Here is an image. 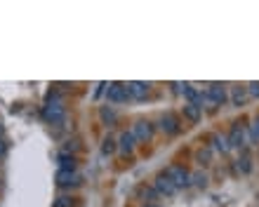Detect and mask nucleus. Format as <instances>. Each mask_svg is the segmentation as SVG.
<instances>
[{"label":"nucleus","mask_w":259,"mask_h":207,"mask_svg":"<svg viewBox=\"0 0 259 207\" xmlns=\"http://www.w3.org/2000/svg\"><path fill=\"white\" fill-rule=\"evenodd\" d=\"M42 118H45L50 125H62L64 120H66V106H64L62 99L50 97V101L42 106Z\"/></svg>","instance_id":"obj_1"},{"label":"nucleus","mask_w":259,"mask_h":207,"mask_svg":"<svg viewBox=\"0 0 259 207\" xmlns=\"http://www.w3.org/2000/svg\"><path fill=\"white\" fill-rule=\"evenodd\" d=\"M158 130L163 132V134H167V137H175L182 130V123H179V118L172 111H167V113H163V116L158 118Z\"/></svg>","instance_id":"obj_2"},{"label":"nucleus","mask_w":259,"mask_h":207,"mask_svg":"<svg viewBox=\"0 0 259 207\" xmlns=\"http://www.w3.org/2000/svg\"><path fill=\"white\" fill-rule=\"evenodd\" d=\"M165 174L175 181V186H177V188L191 186V172H189V170H184L182 165H170L167 170H165Z\"/></svg>","instance_id":"obj_3"},{"label":"nucleus","mask_w":259,"mask_h":207,"mask_svg":"<svg viewBox=\"0 0 259 207\" xmlns=\"http://www.w3.org/2000/svg\"><path fill=\"white\" fill-rule=\"evenodd\" d=\"M106 99L113 104L132 99V94H130V90H127V83H109L106 85Z\"/></svg>","instance_id":"obj_4"},{"label":"nucleus","mask_w":259,"mask_h":207,"mask_svg":"<svg viewBox=\"0 0 259 207\" xmlns=\"http://www.w3.org/2000/svg\"><path fill=\"white\" fill-rule=\"evenodd\" d=\"M132 134H135V139L139 141V144H146V141H151L153 139V123L151 120H137L135 125H132Z\"/></svg>","instance_id":"obj_5"},{"label":"nucleus","mask_w":259,"mask_h":207,"mask_svg":"<svg viewBox=\"0 0 259 207\" xmlns=\"http://www.w3.org/2000/svg\"><path fill=\"white\" fill-rule=\"evenodd\" d=\"M226 137H229L231 148H243V146H247V127H243L240 123H233Z\"/></svg>","instance_id":"obj_6"},{"label":"nucleus","mask_w":259,"mask_h":207,"mask_svg":"<svg viewBox=\"0 0 259 207\" xmlns=\"http://www.w3.org/2000/svg\"><path fill=\"white\" fill-rule=\"evenodd\" d=\"M153 188H156L160 195H175V193L179 191V188L175 186V181H172L165 172H160V174L156 177V181H153Z\"/></svg>","instance_id":"obj_7"},{"label":"nucleus","mask_w":259,"mask_h":207,"mask_svg":"<svg viewBox=\"0 0 259 207\" xmlns=\"http://www.w3.org/2000/svg\"><path fill=\"white\" fill-rule=\"evenodd\" d=\"M247 99H250V94H247V87L245 85H233V87H229V101L233 104V106H245Z\"/></svg>","instance_id":"obj_8"},{"label":"nucleus","mask_w":259,"mask_h":207,"mask_svg":"<svg viewBox=\"0 0 259 207\" xmlns=\"http://www.w3.org/2000/svg\"><path fill=\"white\" fill-rule=\"evenodd\" d=\"M137 144H139V141L135 139L132 132H123V134L118 137V151L123 153V156H132L135 148H137Z\"/></svg>","instance_id":"obj_9"},{"label":"nucleus","mask_w":259,"mask_h":207,"mask_svg":"<svg viewBox=\"0 0 259 207\" xmlns=\"http://www.w3.org/2000/svg\"><path fill=\"white\" fill-rule=\"evenodd\" d=\"M57 184H59V186H64V188L78 186V184H80V174L71 172V170H57Z\"/></svg>","instance_id":"obj_10"},{"label":"nucleus","mask_w":259,"mask_h":207,"mask_svg":"<svg viewBox=\"0 0 259 207\" xmlns=\"http://www.w3.org/2000/svg\"><path fill=\"white\" fill-rule=\"evenodd\" d=\"M207 94H210L212 101L217 104V106L229 101V90H226V85H222V83H212L210 87H207Z\"/></svg>","instance_id":"obj_11"},{"label":"nucleus","mask_w":259,"mask_h":207,"mask_svg":"<svg viewBox=\"0 0 259 207\" xmlns=\"http://www.w3.org/2000/svg\"><path fill=\"white\" fill-rule=\"evenodd\" d=\"M210 141H212V148L217 153H222V156H226V153L231 151V144H229V137L226 134H219V132H214L210 137Z\"/></svg>","instance_id":"obj_12"},{"label":"nucleus","mask_w":259,"mask_h":207,"mask_svg":"<svg viewBox=\"0 0 259 207\" xmlns=\"http://www.w3.org/2000/svg\"><path fill=\"white\" fill-rule=\"evenodd\" d=\"M182 113H184V118L189 123H200V118H203V109L191 101H186L184 106H182Z\"/></svg>","instance_id":"obj_13"},{"label":"nucleus","mask_w":259,"mask_h":207,"mask_svg":"<svg viewBox=\"0 0 259 207\" xmlns=\"http://www.w3.org/2000/svg\"><path fill=\"white\" fill-rule=\"evenodd\" d=\"M127 90H130V94H132V99H146L151 85L142 83V80H132V83H127Z\"/></svg>","instance_id":"obj_14"},{"label":"nucleus","mask_w":259,"mask_h":207,"mask_svg":"<svg viewBox=\"0 0 259 207\" xmlns=\"http://www.w3.org/2000/svg\"><path fill=\"white\" fill-rule=\"evenodd\" d=\"M57 163H59V170H71V172H75V156L73 153H66V151H62L59 156H57Z\"/></svg>","instance_id":"obj_15"},{"label":"nucleus","mask_w":259,"mask_h":207,"mask_svg":"<svg viewBox=\"0 0 259 207\" xmlns=\"http://www.w3.org/2000/svg\"><path fill=\"white\" fill-rule=\"evenodd\" d=\"M236 170L240 174H250L252 172V158L247 156V153H240V158L236 160Z\"/></svg>","instance_id":"obj_16"},{"label":"nucleus","mask_w":259,"mask_h":207,"mask_svg":"<svg viewBox=\"0 0 259 207\" xmlns=\"http://www.w3.org/2000/svg\"><path fill=\"white\" fill-rule=\"evenodd\" d=\"M196 163H198V165H200V167H207V165H210V163H212V148H207V146H203V148H198V151H196Z\"/></svg>","instance_id":"obj_17"},{"label":"nucleus","mask_w":259,"mask_h":207,"mask_svg":"<svg viewBox=\"0 0 259 207\" xmlns=\"http://www.w3.org/2000/svg\"><path fill=\"white\" fill-rule=\"evenodd\" d=\"M139 198H142L144 202H158V200H160V193H158L156 188L142 186V188H139Z\"/></svg>","instance_id":"obj_18"},{"label":"nucleus","mask_w":259,"mask_h":207,"mask_svg":"<svg viewBox=\"0 0 259 207\" xmlns=\"http://www.w3.org/2000/svg\"><path fill=\"white\" fill-rule=\"evenodd\" d=\"M116 151H118V139L109 134V137L102 141V153H104V156H113Z\"/></svg>","instance_id":"obj_19"},{"label":"nucleus","mask_w":259,"mask_h":207,"mask_svg":"<svg viewBox=\"0 0 259 207\" xmlns=\"http://www.w3.org/2000/svg\"><path fill=\"white\" fill-rule=\"evenodd\" d=\"M198 106H200V109H205V111H210V113L217 109V104L212 101V97L207 94V92H200V97H198Z\"/></svg>","instance_id":"obj_20"},{"label":"nucleus","mask_w":259,"mask_h":207,"mask_svg":"<svg viewBox=\"0 0 259 207\" xmlns=\"http://www.w3.org/2000/svg\"><path fill=\"white\" fill-rule=\"evenodd\" d=\"M184 97H186V101L198 104V97H200V92H198L191 83H186V85H184Z\"/></svg>","instance_id":"obj_21"},{"label":"nucleus","mask_w":259,"mask_h":207,"mask_svg":"<svg viewBox=\"0 0 259 207\" xmlns=\"http://www.w3.org/2000/svg\"><path fill=\"white\" fill-rule=\"evenodd\" d=\"M102 120L104 123H109V125H113L118 120V113L111 106H102Z\"/></svg>","instance_id":"obj_22"},{"label":"nucleus","mask_w":259,"mask_h":207,"mask_svg":"<svg viewBox=\"0 0 259 207\" xmlns=\"http://www.w3.org/2000/svg\"><path fill=\"white\" fill-rule=\"evenodd\" d=\"M247 130H250V134H252V141H254V144H259V116L252 118V123L247 125Z\"/></svg>","instance_id":"obj_23"},{"label":"nucleus","mask_w":259,"mask_h":207,"mask_svg":"<svg viewBox=\"0 0 259 207\" xmlns=\"http://www.w3.org/2000/svg\"><path fill=\"white\" fill-rule=\"evenodd\" d=\"M191 184H196V186H207V174H203V172H193L191 174Z\"/></svg>","instance_id":"obj_24"},{"label":"nucleus","mask_w":259,"mask_h":207,"mask_svg":"<svg viewBox=\"0 0 259 207\" xmlns=\"http://www.w3.org/2000/svg\"><path fill=\"white\" fill-rule=\"evenodd\" d=\"M55 207H73V198L71 195H59L55 200Z\"/></svg>","instance_id":"obj_25"},{"label":"nucleus","mask_w":259,"mask_h":207,"mask_svg":"<svg viewBox=\"0 0 259 207\" xmlns=\"http://www.w3.org/2000/svg\"><path fill=\"white\" fill-rule=\"evenodd\" d=\"M245 87H247V94H250V97H252V99H259V80H252V83H247Z\"/></svg>","instance_id":"obj_26"},{"label":"nucleus","mask_w":259,"mask_h":207,"mask_svg":"<svg viewBox=\"0 0 259 207\" xmlns=\"http://www.w3.org/2000/svg\"><path fill=\"white\" fill-rule=\"evenodd\" d=\"M5 153H7V141H5L3 137H0V158H3Z\"/></svg>","instance_id":"obj_27"},{"label":"nucleus","mask_w":259,"mask_h":207,"mask_svg":"<svg viewBox=\"0 0 259 207\" xmlns=\"http://www.w3.org/2000/svg\"><path fill=\"white\" fill-rule=\"evenodd\" d=\"M142 207H160L158 202H142Z\"/></svg>","instance_id":"obj_28"},{"label":"nucleus","mask_w":259,"mask_h":207,"mask_svg":"<svg viewBox=\"0 0 259 207\" xmlns=\"http://www.w3.org/2000/svg\"><path fill=\"white\" fill-rule=\"evenodd\" d=\"M0 186H3V181H0Z\"/></svg>","instance_id":"obj_29"}]
</instances>
